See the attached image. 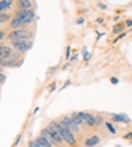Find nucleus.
Returning <instances> with one entry per match:
<instances>
[{
	"mask_svg": "<svg viewBox=\"0 0 132 147\" xmlns=\"http://www.w3.org/2000/svg\"><path fill=\"white\" fill-rule=\"evenodd\" d=\"M33 38V32L29 30L27 27L26 29H17V30H9L8 32V41L12 44L15 41H23V39H32Z\"/></svg>",
	"mask_w": 132,
	"mask_h": 147,
	"instance_id": "nucleus-1",
	"label": "nucleus"
},
{
	"mask_svg": "<svg viewBox=\"0 0 132 147\" xmlns=\"http://www.w3.org/2000/svg\"><path fill=\"white\" fill-rule=\"evenodd\" d=\"M56 122H57V128H59V131H60L62 137H63V140H65V143L69 144L71 147H77V137H75V134L72 132L71 129L66 128V126L60 122V120H56Z\"/></svg>",
	"mask_w": 132,
	"mask_h": 147,
	"instance_id": "nucleus-2",
	"label": "nucleus"
},
{
	"mask_svg": "<svg viewBox=\"0 0 132 147\" xmlns=\"http://www.w3.org/2000/svg\"><path fill=\"white\" fill-rule=\"evenodd\" d=\"M23 62H24V59H21V53L14 51V54L9 59L0 60V68L2 69H5V68H20V66L23 65Z\"/></svg>",
	"mask_w": 132,
	"mask_h": 147,
	"instance_id": "nucleus-3",
	"label": "nucleus"
},
{
	"mask_svg": "<svg viewBox=\"0 0 132 147\" xmlns=\"http://www.w3.org/2000/svg\"><path fill=\"white\" fill-rule=\"evenodd\" d=\"M14 15L18 17L20 20H23V21L29 26V24H32L33 21H35L36 12H35V9H17L14 12Z\"/></svg>",
	"mask_w": 132,
	"mask_h": 147,
	"instance_id": "nucleus-4",
	"label": "nucleus"
},
{
	"mask_svg": "<svg viewBox=\"0 0 132 147\" xmlns=\"http://www.w3.org/2000/svg\"><path fill=\"white\" fill-rule=\"evenodd\" d=\"M12 47H14V50L18 51V53H21V54H24V53H27L30 48H32V39H23V41H15V42H12L11 44Z\"/></svg>",
	"mask_w": 132,
	"mask_h": 147,
	"instance_id": "nucleus-5",
	"label": "nucleus"
},
{
	"mask_svg": "<svg viewBox=\"0 0 132 147\" xmlns=\"http://www.w3.org/2000/svg\"><path fill=\"white\" fill-rule=\"evenodd\" d=\"M60 122H62L68 129H71L72 132L75 134V135H80V134H81V126H78L71 116H63V117L60 119Z\"/></svg>",
	"mask_w": 132,
	"mask_h": 147,
	"instance_id": "nucleus-6",
	"label": "nucleus"
},
{
	"mask_svg": "<svg viewBox=\"0 0 132 147\" xmlns=\"http://www.w3.org/2000/svg\"><path fill=\"white\" fill-rule=\"evenodd\" d=\"M14 47H12L11 44L9 45H6V44H2L0 45V60H6V59H9L12 54H14Z\"/></svg>",
	"mask_w": 132,
	"mask_h": 147,
	"instance_id": "nucleus-7",
	"label": "nucleus"
},
{
	"mask_svg": "<svg viewBox=\"0 0 132 147\" xmlns=\"http://www.w3.org/2000/svg\"><path fill=\"white\" fill-rule=\"evenodd\" d=\"M9 27H11V30H17V29H26L27 27V24H26L23 20H20L18 17H12V20L9 21Z\"/></svg>",
	"mask_w": 132,
	"mask_h": 147,
	"instance_id": "nucleus-8",
	"label": "nucleus"
},
{
	"mask_svg": "<svg viewBox=\"0 0 132 147\" xmlns=\"http://www.w3.org/2000/svg\"><path fill=\"white\" fill-rule=\"evenodd\" d=\"M81 114L84 117V123L87 128H96V119L93 114H90V113H86V111H81Z\"/></svg>",
	"mask_w": 132,
	"mask_h": 147,
	"instance_id": "nucleus-9",
	"label": "nucleus"
},
{
	"mask_svg": "<svg viewBox=\"0 0 132 147\" xmlns=\"http://www.w3.org/2000/svg\"><path fill=\"white\" fill-rule=\"evenodd\" d=\"M99 143H101V137L98 134H93V135H90L89 138L84 140V147H95Z\"/></svg>",
	"mask_w": 132,
	"mask_h": 147,
	"instance_id": "nucleus-10",
	"label": "nucleus"
},
{
	"mask_svg": "<svg viewBox=\"0 0 132 147\" xmlns=\"http://www.w3.org/2000/svg\"><path fill=\"white\" fill-rule=\"evenodd\" d=\"M41 135L47 138V140H48V141H50V143H51L53 146H59L57 140L54 138V135H53V131H51V129L48 128V126H47V128H44V129L41 131Z\"/></svg>",
	"mask_w": 132,
	"mask_h": 147,
	"instance_id": "nucleus-11",
	"label": "nucleus"
},
{
	"mask_svg": "<svg viewBox=\"0 0 132 147\" xmlns=\"http://www.w3.org/2000/svg\"><path fill=\"white\" fill-rule=\"evenodd\" d=\"M111 120L113 122H116V123H125V125H128V123H131V120H129V117L126 116V114H119V113H113L111 114Z\"/></svg>",
	"mask_w": 132,
	"mask_h": 147,
	"instance_id": "nucleus-12",
	"label": "nucleus"
},
{
	"mask_svg": "<svg viewBox=\"0 0 132 147\" xmlns=\"http://www.w3.org/2000/svg\"><path fill=\"white\" fill-rule=\"evenodd\" d=\"M33 141H35V144H36L38 147H53V144H51L45 137H42V135H38L35 140H33Z\"/></svg>",
	"mask_w": 132,
	"mask_h": 147,
	"instance_id": "nucleus-13",
	"label": "nucleus"
},
{
	"mask_svg": "<svg viewBox=\"0 0 132 147\" xmlns=\"http://www.w3.org/2000/svg\"><path fill=\"white\" fill-rule=\"evenodd\" d=\"M17 9H33L32 0H17Z\"/></svg>",
	"mask_w": 132,
	"mask_h": 147,
	"instance_id": "nucleus-14",
	"label": "nucleus"
},
{
	"mask_svg": "<svg viewBox=\"0 0 132 147\" xmlns=\"http://www.w3.org/2000/svg\"><path fill=\"white\" fill-rule=\"evenodd\" d=\"M71 117L74 119V122H75L78 126H86L84 117H83V114H81V111H80V113H71Z\"/></svg>",
	"mask_w": 132,
	"mask_h": 147,
	"instance_id": "nucleus-15",
	"label": "nucleus"
},
{
	"mask_svg": "<svg viewBox=\"0 0 132 147\" xmlns=\"http://www.w3.org/2000/svg\"><path fill=\"white\" fill-rule=\"evenodd\" d=\"M14 6V0H0V12H6Z\"/></svg>",
	"mask_w": 132,
	"mask_h": 147,
	"instance_id": "nucleus-16",
	"label": "nucleus"
},
{
	"mask_svg": "<svg viewBox=\"0 0 132 147\" xmlns=\"http://www.w3.org/2000/svg\"><path fill=\"white\" fill-rule=\"evenodd\" d=\"M11 20H12L11 14H8V12H0V24L2 26H5L6 23H9Z\"/></svg>",
	"mask_w": 132,
	"mask_h": 147,
	"instance_id": "nucleus-17",
	"label": "nucleus"
},
{
	"mask_svg": "<svg viewBox=\"0 0 132 147\" xmlns=\"http://www.w3.org/2000/svg\"><path fill=\"white\" fill-rule=\"evenodd\" d=\"M125 27H126V24H125V23H117L113 27V33H114V35H120V33L125 32Z\"/></svg>",
	"mask_w": 132,
	"mask_h": 147,
	"instance_id": "nucleus-18",
	"label": "nucleus"
},
{
	"mask_svg": "<svg viewBox=\"0 0 132 147\" xmlns=\"http://www.w3.org/2000/svg\"><path fill=\"white\" fill-rule=\"evenodd\" d=\"M105 128H107L111 134H116V129H114V126H113L111 122H107V120H105Z\"/></svg>",
	"mask_w": 132,
	"mask_h": 147,
	"instance_id": "nucleus-19",
	"label": "nucleus"
},
{
	"mask_svg": "<svg viewBox=\"0 0 132 147\" xmlns=\"http://www.w3.org/2000/svg\"><path fill=\"white\" fill-rule=\"evenodd\" d=\"M95 119H96V128H98V126L105 125V120H104V117H102V116H95Z\"/></svg>",
	"mask_w": 132,
	"mask_h": 147,
	"instance_id": "nucleus-20",
	"label": "nucleus"
},
{
	"mask_svg": "<svg viewBox=\"0 0 132 147\" xmlns=\"http://www.w3.org/2000/svg\"><path fill=\"white\" fill-rule=\"evenodd\" d=\"M6 78H8V77H6L5 71L2 69V72H0V84H2V86H5V83H6Z\"/></svg>",
	"mask_w": 132,
	"mask_h": 147,
	"instance_id": "nucleus-21",
	"label": "nucleus"
},
{
	"mask_svg": "<svg viewBox=\"0 0 132 147\" xmlns=\"http://www.w3.org/2000/svg\"><path fill=\"white\" fill-rule=\"evenodd\" d=\"M96 6H98L99 9H102V11H107V8H108V6L105 5V3H102V2H98V3H96Z\"/></svg>",
	"mask_w": 132,
	"mask_h": 147,
	"instance_id": "nucleus-22",
	"label": "nucleus"
},
{
	"mask_svg": "<svg viewBox=\"0 0 132 147\" xmlns=\"http://www.w3.org/2000/svg\"><path fill=\"white\" fill-rule=\"evenodd\" d=\"M125 36H126V32H123V33H120V35H117V38L114 39V42H119L120 39H123Z\"/></svg>",
	"mask_w": 132,
	"mask_h": 147,
	"instance_id": "nucleus-23",
	"label": "nucleus"
},
{
	"mask_svg": "<svg viewBox=\"0 0 132 147\" xmlns=\"http://www.w3.org/2000/svg\"><path fill=\"white\" fill-rule=\"evenodd\" d=\"M21 137H23V134H18L17 138H15V141H14V146H18V144H20V141H21Z\"/></svg>",
	"mask_w": 132,
	"mask_h": 147,
	"instance_id": "nucleus-24",
	"label": "nucleus"
},
{
	"mask_svg": "<svg viewBox=\"0 0 132 147\" xmlns=\"http://www.w3.org/2000/svg\"><path fill=\"white\" fill-rule=\"evenodd\" d=\"M56 89H57V84H56V83H51V84H50V89H48V92H50V93H53Z\"/></svg>",
	"mask_w": 132,
	"mask_h": 147,
	"instance_id": "nucleus-25",
	"label": "nucleus"
},
{
	"mask_svg": "<svg viewBox=\"0 0 132 147\" xmlns=\"http://www.w3.org/2000/svg\"><path fill=\"white\" fill-rule=\"evenodd\" d=\"M65 56H66V59H71V47L68 45V47H66V53H65Z\"/></svg>",
	"mask_w": 132,
	"mask_h": 147,
	"instance_id": "nucleus-26",
	"label": "nucleus"
},
{
	"mask_svg": "<svg viewBox=\"0 0 132 147\" xmlns=\"http://www.w3.org/2000/svg\"><path fill=\"white\" fill-rule=\"evenodd\" d=\"M75 23H77L78 26H81V24H84V18H83V17H78Z\"/></svg>",
	"mask_w": 132,
	"mask_h": 147,
	"instance_id": "nucleus-27",
	"label": "nucleus"
},
{
	"mask_svg": "<svg viewBox=\"0 0 132 147\" xmlns=\"http://www.w3.org/2000/svg\"><path fill=\"white\" fill-rule=\"evenodd\" d=\"M110 81H111V84H119V78L111 77V78H110Z\"/></svg>",
	"mask_w": 132,
	"mask_h": 147,
	"instance_id": "nucleus-28",
	"label": "nucleus"
},
{
	"mask_svg": "<svg viewBox=\"0 0 132 147\" xmlns=\"http://www.w3.org/2000/svg\"><path fill=\"white\" fill-rule=\"evenodd\" d=\"M123 138H125V140H132V131H131V132H128Z\"/></svg>",
	"mask_w": 132,
	"mask_h": 147,
	"instance_id": "nucleus-29",
	"label": "nucleus"
},
{
	"mask_svg": "<svg viewBox=\"0 0 132 147\" xmlns=\"http://www.w3.org/2000/svg\"><path fill=\"white\" fill-rule=\"evenodd\" d=\"M125 24H126V27H132V20H128V21H125Z\"/></svg>",
	"mask_w": 132,
	"mask_h": 147,
	"instance_id": "nucleus-30",
	"label": "nucleus"
},
{
	"mask_svg": "<svg viewBox=\"0 0 132 147\" xmlns=\"http://www.w3.org/2000/svg\"><path fill=\"white\" fill-rule=\"evenodd\" d=\"M77 59H78V57H77V54H75V56H72V57H71V62H75Z\"/></svg>",
	"mask_w": 132,
	"mask_h": 147,
	"instance_id": "nucleus-31",
	"label": "nucleus"
},
{
	"mask_svg": "<svg viewBox=\"0 0 132 147\" xmlns=\"http://www.w3.org/2000/svg\"><path fill=\"white\" fill-rule=\"evenodd\" d=\"M26 147H30V146H26Z\"/></svg>",
	"mask_w": 132,
	"mask_h": 147,
	"instance_id": "nucleus-32",
	"label": "nucleus"
}]
</instances>
